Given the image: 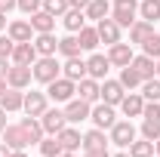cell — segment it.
<instances>
[{"label":"cell","mask_w":160,"mask_h":157,"mask_svg":"<svg viewBox=\"0 0 160 157\" xmlns=\"http://www.w3.org/2000/svg\"><path fill=\"white\" fill-rule=\"evenodd\" d=\"M34 80L37 83H52L56 77H62V65L56 62V56H37V62L31 65Z\"/></svg>","instance_id":"6da1fadb"},{"label":"cell","mask_w":160,"mask_h":157,"mask_svg":"<svg viewBox=\"0 0 160 157\" xmlns=\"http://www.w3.org/2000/svg\"><path fill=\"white\" fill-rule=\"evenodd\" d=\"M139 16V0H114V9H111V19L117 22L120 28H129Z\"/></svg>","instance_id":"7a4b0ae2"},{"label":"cell","mask_w":160,"mask_h":157,"mask_svg":"<svg viewBox=\"0 0 160 157\" xmlns=\"http://www.w3.org/2000/svg\"><path fill=\"white\" fill-rule=\"evenodd\" d=\"M46 96L52 99V102H71V99L77 96V83L68 77H56L52 83H46Z\"/></svg>","instance_id":"3957f363"},{"label":"cell","mask_w":160,"mask_h":157,"mask_svg":"<svg viewBox=\"0 0 160 157\" xmlns=\"http://www.w3.org/2000/svg\"><path fill=\"white\" fill-rule=\"evenodd\" d=\"M40 123H43V133L59 136L62 129L68 126V117H65V111H59V108H46V111L40 114Z\"/></svg>","instance_id":"277c9868"},{"label":"cell","mask_w":160,"mask_h":157,"mask_svg":"<svg viewBox=\"0 0 160 157\" xmlns=\"http://www.w3.org/2000/svg\"><path fill=\"white\" fill-rule=\"evenodd\" d=\"M31 80H34L31 65H12V68H6V83H9L12 89H25V86H31Z\"/></svg>","instance_id":"5b68a950"},{"label":"cell","mask_w":160,"mask_h":157,"mask_svg":"<svg viewBox=\"0 0 160 157\" xmlns=\"http://www.w3.org/2000/svg\"><path fill=\"white\" fill-rule=\"evenodd\" d=\"M111 142L120 145V148H129V145L136 142V126H132L129 120H117V123L111 126Z\"/></svg>","instance_id":"8992f818"},{"label":"cell","mask_w":160,"mask_h":157,"mask_svg":"<svg viewBox=\"0 0 160 157\" xmlns=\"http://www.w3.org/2000/svg\"><path fill=\"white\" fill-rule=\"evenodd\" d=\"M89 111H92V105L83 102V99L65 102V117H68V123H83V120H89Z\"/></svg>","instance_id":"52a82bcc"},{"label":"cell","mask_w":160,"mask_h":157,"mask_svg":"<svg viewBox=\"0 0 160 157\" xmlns=\"http://www.w3.org/2000/svg\"><path fill=\"white\" fill-rule=\"evenodd\" d=\"M89 120L99 126V129H111L114 123H117V114H114V105H96L92 111H89Z\"/></svg>","instance_id":"ba28073f"},{"label":"cell","mask_w":160,"mask_h":157,"mask_svg":"<svg viewBox=\"0 0 160 157\" xmlns=\"http://www.w3.org/2000/svg\"><path fill=\"white\" fill-rule=\"evenodd\" d=\"M96 31H99V43H108V46H114V43L120 40V25L111 19V16L96 22Z\"/></svg>","instance_id":"9c48e42d"},{"label":"cell","mask_w":160,"mask_h":157,"mask_svg":"<svg viewBox=\"0 0 160 157\" xmlns=\"http://www.w3.org/2000/svg\"><path fill=\"white\" fill-rule=\"evenodd\" d=\"M46 99H49L46 93H34V89H31V93H25V105H22V111H25V114H31V117H40V114L49 108V102H46Z\"/></svg>","instance_id":"30bf717a"},{"label":"cell","mask_w":160,"mask_h":157,"mask_svg":"<svg viewBox=\"0 0 160 157\" xmlns=\"http://www.w3.org/2000/svg\"><path fill=\"white\" fill-rule=\"evenodd\" d=\"M123 96H126L123 83H120V80H108V77H105V83H102V102L117 108L120 102H123Z\"/></svg>","instance_id":"8fae6325"},{"label":"cell","mask_w":160,"mask_h":157,"mask_svg":"<svg viewBox=\"0 0 160 157\" xmlns=\"http://www.w3.org/2000/svg\"><path fill=\"white\" fill-rule=\"evenodd\" d=\"M108 62L111 65H117V68H126L129 62H132V43H114V46H108Z\"/></svg>","instance_id":"7c38bea8"},{"label":"cell","mask_w":160,"mask_h":157,"mask_svg":"<svg viewBox=\"0 0 160 157\" xmlns=\"http://www.w3.org/2000/svg\"><path fill=\"white\" fill-rule=\"evenodd\" d=\"M77 99H83V102H99L102 99V83L99 80H92V77H83L77 80Z\"/></svg>","instance_id":"4fadbf2b"},{"label":"cell","mask_w":160,"mask_h":157,"mask_svg":"<svg viewBox=\"0 0 160 157\" xmlns=\"http://www.w3.org/2000/svg\"><path fill=\"white\" fill-rule=\"evenodd\" d=\"M3 145L9 148V151H22V148H28V136H25V129L19 126H6L3 129Z\"/></svg>","instance_id":"5bb4252c"},{"label":"cell","mask_w":160,"mask_h":157,"mask_svg":"<svg viewBox=\"0 0 160 157\" xmlns=\"http://www.w3.org/2000/svg\"><path fill=\"white\" fill-rule=\"evenodd\" d=\"M34 62H37V49H34V40L16 43V49H12V65H34Z\"/></svg>","instance_id":"9a60e30c"},{"label":"cell","mask_w":160,"mask_h":157,"mask_svg":"<svg viewBox=\"0 0 160 157\" xmlns=\"http://www.w3.org/2000/svg\"><path fill=\"white\" fill-rule=\"evenodd\" d=\"M6 34L16 40V43H25V40H34V28H31V22L25 19H16L6 25Z\"/></svg>","instance_id":"2e32d148"},{"label":"cell","mask_w":160,"mask_h":157,"mask_svg":"<svg viewBox=\"0 0 160 157\" xmlns=\"http://www.w3.org/2000/svg\"><path fill=\"white\" fill-rule=\"evenodd\" d=\"M62 77L74 80V83H77V80H83V77H89V74H86V62L80 59V56H71V59L62 65Z\"/></svg>","instance_id":"e0dca14e"},{"label":"cell","mask_w":160,"mask_h":157,"mask_svg":"<svg viewBox=\"0 0 160 157\" xmlns=\"http://www.w3.org/2000/svg\"><path fill=\"white\" fill-rule=\"evenodd\" d=\"M108 68H111L108 56H99V53H96V56L86 59V74H89L92 80H105L108 77Z\"/></svg>","instance_id":"ac0fdd59"},{"label":"cell","mask_w":160,"mask_h":157,"mask_svg":"<svg viewBox=\"0 0 160 157\" xmlns=\"http://www.w3.org/2000/svg\"><path fill=\"white\" fill-rule=\"evenodd\" d=\"M142 108H145L142 93H126V96H123V102H120V111H123L126 117H142Z\"/></svg>","instance_id":"d6986e66"},{"label":"cell","mask_w":160,"mask_h":157,"mask_svg":"<svg viewBox=\"0 0 160 157\" xmlns=\"http://www.w3.org/2000/svg\"><path fill=\"white\" fill-rule=\"evenodd\" d=\"M31 28H34V34H49V31L56 28V16L46 13V9H37V13L31 16Z\"/></svg>","instance_id":"ffe728a7"},{"label":"cell","mask_w":160,"mask_h":157,"mask_svg":"<svg viewBox=\"0 0 160 157\" xmlns=\"http://www.w3.org/2000/svg\"><path fill=\"white\" fill-rule=\"evenodd\" d=\"M22 105H25V93H22V89H12V86H9V89L0 96V108H3L6 114H9V111H22Z\"/></svg>","instance_id":"44dd1931"},{"label":"cell","mask_w":160,"mask_h":157,"mask_svg":"<svg viewBox=\"0 0 160 157\" xmlns=\"http://www.w3.org/2000/svg\"><path fill=\"white\" fill-rule=\"evenodd\" d=\"M154 34V25L145 19H136L132 25H129V43H145V40Z\"/></svg>","instance_id":"7402d4cb"},{"label":"cell","mask_w":160,"mask_h":157,"mask_svg":"<svg viewBox=\"0 0 160 157\" xmlns=\"http://www.w3.org/2000/svg\"><path fill=\"white\" fill-rule=\"evenodd\" d=\"M22 129H25V136H28V145H40V139H43V123L37 117H22Z\"/></svg>","instance_id":"603a6c76"},{"label":"cell","mask_w":160,"mask_h":157,"mask_svg":"<svg viewBox=\"0 0 160 157\" xmlns=\"http://www.w3.org/2000/svg\"><path fill=\"white\" fill-rule=\"evenodd\" d=\"M34 49H37V56H56L59 53V40L52 37V31L49 34H37L34 37Z\"/></svg>","instance_id":"cb8c5ba5"},{"label":"cell","mask_w":160,"mask_h":157,"mask_svg":"<svg viewBox=\"0 0 160 157\" xmlns=\"http://www.w3.org/2000/svg\"><path fill=\"white\" fill-rule=\"evenodd\" d=\"M129 65H132V68L142 74V80L157 77V71H154V68H157V62L151 59V56H132V62H129Z\"/></svg>","instance_id":"d4e9b609"},{"label":"cell","mask_w":160,"mask_h":157,"mask_svg":"<svg viewBox=\"0 0 160 157\" xmlns=\"http://www.w3.org/2000/svg\"><path fill=\"white\" fill-rule=\"evenodd\" d=\"M83 16H86V19H92V22L108 19V16H111V3H108V0H89V3H86V9H83Z\"/></svg>","instance_id":"484cf974"},{"label":"cell","mask_w":160,"mask_h":157,"mask_svg":"<svg viewBox=\"0 0 160 157\" xmlns=\"http://www.w3.org/2000/svg\"><path fill=\"white\" fill-rule=\"evenodd\" d=\"M59 142H62V148H65V151H77L80 145H83V136H80L74 126H65V129L59 133Z\"/></svg>","instance_id":"4316f807"},{"label":"cell","mask_w":160,"mask_h":157,"mask_svg":"<svg viewBox=\"0 0 160 157\" xmlns=\"http://www.w3.org/2000/svg\"><path fill=\"white\" fill-rule=\"evenodd\" d=\"M77 40H80V49H96L99 46V31L89 28V25H83L77 31Z\"/></svg>","instance_id":"83f0119b"},{"label":"cell","mask_w":160,"mask_h":157,"mask_svg":"<svg viewBox=\"0 0 160 157\" xmlns=\"http://www.w3.org/2000/svg\"><path fill=\"white\" fill-rule=\"evenodd\" d=\"M120 83H123V89H136V86H142L145 80H142V74L132 68V65H126V68H120Z\"/></svg>","instance_id":"f1b7e54d"},{"label":"cell","mask_w":160,"mask_h":157,"mask_svg":"<svg viewBox=\"0 0 160 157\" xmlns=\"http://www.w3.org/2000/svg\"><path fill=\"white\" fill-rule=\"evenodd\" d=\"M83 25H86V16H83V9H74V6H71V9L65 13V28H68L71 34H77Z\"/></svg>","instance_id":"f546056e"},{"label":"cell","mask_w":160,"mask_h":157,"mask_svg":"<svg viewBox=\"0 0 160 157\" xmlns=\"http://www.w3.org/2000/svg\"><path fill=\"white\" fill-rule=\"evenodd\" d=\"M139 16L145 22L154 25V22L160 19V0H142V3H139Z\"/></svg>","instance_id":"4dcf8cb0"},{"label":"cell","mask_w":160,"mask_h":157,"mask_svg":"<svg viewBox=\"0 0 160 157\" xmlns=\"http://www.w3.org/2000/svg\"><path fill=\"white\" fill-rule=\"evenodd\" d=\"M65 148H62L59 136H49V139H40V157H59Z\"/></svg>","instance_id":"1f68e13d"},{"label":"cell","mask_w":160,"mask_h":157,"mask_svg":"<svg viewBox=\"0 0 160 157\" xmlns=\"http://www.w3.org/2000/svg\"><path fill=\"white\" fill-rule=\"evenodd\" d=\"M59 53L65 56V59L80 56V40H77V34H68V37H62V40H59Z\"/></svg>","instance_id":"d6a6232c"},{"label":"cell","mask_w":160,"mask_h":157,"mask_svg":"<svg viewBox=\"0 0 160 157\" xmlns=\"http://www.w3.org/2000/svg\"><path fill=\"white\" fill-rule=\"evenodd\" d=\"M83 148H108V139H105V129H89L83 136Z\"/></svg>","instance_id":"836d02e7"},{"label":"cell","mask_w":160,"mask_h":157,"mask_svg":"<svg viewBox=\"0 0 160 157\" xmlns=\"http://www.w3.org/2000/svg\"><path fill=\"white\" fill-rule=\"evenodd\" d=\"M129 157H154V142L151 139H139L129 145Z\"/></svg>","instance_id":"e575fe53"},{"label":"cell","mask_w":160,"mask_h":157,"mask_svg":"<svg viewBox=\"0 0 160 157\" xmlns=\"http://www.w3.org/2000/svg\"><path fill=\"white\" fill-rule=\"evenodd\" d=\"M142 99L145 102H160V77H151L142 83Z\"/></svg>","instance_id":"d590c367"},{"label":"cell","mask_w":160,"mask_h":157,"mask_svg":"<svg viewBox=\"0 0 160 157\" xmlns=\"http://www.w3.org/2000/svg\"><path fill=\"white\" fill-rule=\"evenodd\" d=\"M142 139L157 142L160 139V120H142Z\"/></svg>","instance_id":"8d00e7d4"},{"label":"cell","mask_w":160,"mask_h":157,"mask_svg":"<svg viewBox=\"0 0 160 157\" xmlns=\"http://www.w3.org/2000/svg\"><path fill=\"white\" fill-rule=\"evenodd\" d=\"M43 9L52 13V16L59 19V16H65V13L71 9V6H68V0H43Z\"/></svg>","instance_id":"74e56055"},{"label":"cell","mask_w":160,"mask_h":157,"mask_svg":"<svg viewBox=\"0 0 160 157\" xmlns=\"http://www.w3.org/2000/svg\"><path fill=\"white\" fill-rule=\"evenodd\" d=\"M142 49H145V56H151V59H160V34H151V37L142 43Z\"/></svg>","instance_id":"f35d334b"},{"label":"cell","mask_w":160,"mask_h":157,"mask_svg":"<svg viewBox=\"0 0 160 157\" xmlns=\"http://www.w3.org/2000/svg\"><path fill=\"white\" fill-rule=\"evenodd\" d=\"M16 9H22L25 16H34L37 9H43V0H16Z\"/></svg>","instance_id":"ab89813d"},{"label":"cell","mask_w":160,"mask_h":157,"mask_svg":"<svg viewBox=\"0 0 160 157\" xmlns=\"http://www.w3.org/2000/svg\"><path fill=\"white\" fill-rule=\"evenodd\" d=\"M12 49H16V40L9 37V34H6V37L0 34V59H3V62L12 59Z\"/></svg>","instance_id":"60d3db41"},{"label":"cell","mask_w":160,"mask_h":157,"mask_svg":"<svg viewBox=\"0 0 160 157\" xmlns=\"http://www.w3.org/2000/svg\"><path fill=\"white\" fill-rule=\"evenodd\" d=\"M142 117H145V120H160V102H145Z\"/></svg>","instance_id":"b9f144b4"},{"label":"cell","mask_w":160,"mask_h":157,"mask_svg":"<svg viewBox=\"0 0 160 157\" xmlns=\"http://www.w3.org/2000/svg\"><path fill=\"white\" fill-rule=\"evenodd\" d=\"M83 157H111L108 148H83Z\"/></svg>","instance_id":"7bdbcfd3"},{"label":"cell","mask_w":160,"mask_h":157,"mask_svg":"<svg viewBox=\"0 0 160 157\" xmlns=\"http://www.w3.org/2000/svg\"><path fill=\"white\" fill-rule=\"evenodd\" d=\"M9 9H16V0H0V13H9Z\"/></svg>","instance_id":"ee69618b"},{"label":"cell","mask_w":160,"mask_h":157,"mask_svg":"<svg viewBox=\"0 0 160 157\" xmlns=\"http://www.w3.org/2000/svg\"><path fill=\"white\" fill-rule=\"evenodd\" d=\"M86 3L89 0H68V6H74V9H86Z\"/></svg>","instance_id":"f6af8a7d"},{"label":"cell","mask_w":160,"mask_h":157,"mask_svg":"<svg viewBox=\"0 0 160 157\" xmlns=\"http://www.w3.org/2000/svg\"><path fill=\"white\" fill-rule=\"evenodd\" d=\"M6 89H9V83H6V77H3V74H0V96H3Z\"/></svg>","instance_id":"bcb514c9"},{"label":"cell","mask_w":160,"mask_h":157,"mask_svg":"<svg viewBox=\"0 0 160 157\" xmlns=\"http://www.w3.org/2000/svg\"><path fill=\"white\" fill-rule=\"evenodd\" d=\"M3 129H6V111L0 108V133H3Z\"/></svg>","instance_id":"7dc6e473"},{"label":"cell","mask_w":160,"mask_h":157,"mask_svg":"<svg viewBox=\"0 0 160 157\" xmlns=\"http://www.w3.org/2000/svg\"><path fill=\"white\" fill-rule=\"evenodd\" d=\"M0 157H9V148H6L3 142H0Z\"/></svg>","instance_id":"c3c4849f"},{"label":"cell","mask_w":160,"mask_h":157,"mask_svg":"<svg viewBox=\"0 0 160 157\" xmlns=\"http://www.w3.org/2000/svg\"><path fill=\"white\" fill-rule=\"evenodd\" d=\"M9 157H28V154H25V148H22V151H9Z\"/></svg>","instance_id":"681fc988"},{"label":"cell","mask_w":160,"mask_h":157,"mask_svg":"<svg viewBox=\"0 0 160 157\" xmlns=\"http://www.w3.org/2000/svg\"><path fill=\"white\" fill-rule=\"evenodd\" d=\"M6 28V13H0V31Z\"/></svg>","instance_id":"f907efd6"},{"label":"cell","mask_w":160,"mask_h":157,"mask_svg":"<svg viewBox=\"0 0 160 157\" xmlns=\"http://www.w3.org/2000/svg\"><path fill=\"white\" fill-rule=\"evenodd\" d=\"M0 74L6 77V62H3V59H0Z\"/></svg>","instance_id":"816d5d0a"},{"label":"cell","mask_w":160,"mask_h":157,"mask_svg":"<svg viewBox=\"0 0 160 157\" xmlns=\"http://www.w3.org/2000/svg\"><path fill=\"white\" fill-rule=\"evenodd\" d=\"M154 154L160 157V139H157V142H154Z\"/></svg>","instance_id":"f5cc1de1"},{"label":"cell","mask_w":160,"mask_h":157,"mask_svg":"<svg viewBox=\"0 0 160 157\" xmlns=\"http://www.w3.org/2000/svg\"><path fill=\"white\" fill-rule=\"evenodd\" d=\"M59 157H77V154H74V151H62Z\"/></svg>","instance_id":"db71d44e"},{"label":"cell","mask_w":160,"mask_h":157,"mask_svg":"<svg viewBox=\"0 0 160 157\" xmlns=\"http://www.w3.org/2000/svg\"><path fill=\"white\" fill-rule=\"evenodd\" d=\"M154 71H157V77H160V59H157V68H154Z\"/></svg>","instance_id":"11a10c76"},{"label":"cell","mask_w":160,"mask_h":157,"mask_svg":"<svg viewBox=\"0 0 160 157\" xmlns=\"http://www.w3.org/2000/svg\"><path fill=\"white\" fill-rule=\"evenodd\" d=\"M111 157H129V154H111Z\"/></svg>","instance_id":"9f6ffc18"},{"label":"cell","mask_w":160,"mask_h":157,"mask_svg":"<svg viewBox=\"0 0 160 157\" xmlns=\"http://www.w3.org/2000/svg\"><path fill=\"white\" fill-rule=\"evenodd\" d=\"M154 157H157V154H154Z\"/></svg>","instance_id":"6f0895ef"}]
</instances>
